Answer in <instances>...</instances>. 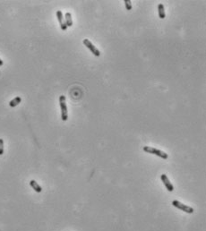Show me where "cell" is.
Segmentation results:
<instances>
[{
  "mask_svg": "<svg viewBox=\"0 0 206 231\" xmlns=\"http://www.w3.org/2000/svg\"><path fill=\"white\" fill-rule=\"evenodd\" d=\"M143 151L145 152H147V153L156 155V156H158V157H160V158H161L163 159H167L169 158V155L166 152H164V151H162L160 150L155 149L153 147H151V146H144L143 147Z\"/></svg>",
  "mask_w": 206,
  "mask_h": 231,
  "instance_id": "6da1fadb",
  "label": "cell"
},
{
  "mask_svg": "<svg viewBox=\"0 0 206 231\" xmlns=\"http://www.w3.org/2000/svg\"><path fill=\"white\" fill-rule=\"evenodd\" d=\"M59 105L61 109V118L63 121H66L68 119V111L66 102V97L64 95H61L59 97Z\"/></svg>",
  "mask_w": 206,
  "mask_h": 231,
  "instance_id": "7a4b0ae2",
  "label": "cell"
},
{
  "mask_svg": "<svg viewBox=\"0 0 206 231\" xmlns=\"http://www.w3.org/2000/svg\"><path fill=\"white\" fill-rule=\"evenodd\" d=\"M172 205H173L174 207H176V208H178V209L183 211L184 212H187V213H189V214H191V213L194 212V209H193L192 207L187 206V205H186V204L180 203L179 201L174 200V201L172 202Z\"/></svg>",
  "mask_w": 206,
  "mask_h": 231,
  "instance_id": "3957f363",
  "label": "cell"
},
{
  "mask_svg": "<svg viewBox=\"0 0 206 231\" xmlns=\"http://www.w3.org/2000/svg\"><path fill=\"white\" fill-rule=\"evenodd\" d=\"M83 42H84V45L95 57H100V56H101L100 50L91 42V40H89L88 39H84Z\"/></svg>",
  "mask_w": 206,
  "mask_h": 231,
  "instance_id": "277c9868",
  "label": "cell"
},
{
  "mask_svg": "<svg viewBox=\"0 0 206 231\" xmlns=\"http://www.w3.org/2000/svg\"><path fill=\"white\" fill-rule=\"evenodd\" d=\"M160 179H161V181L163 182V184H164V186H166V188H167L168 191H169V192H173V191H174V186H173V185L170 183V181H169V177H167V175L162 174V175L160 176Z\"/></svg>",
  "mask_w": 206,
  "mask_h": 231,
  "instance_id": "5b68a950",
  "label": "cell"
},
{
  "mask_svg": "<svg viewBox=\"0 0 206 231\" xmlns=\"http://www.w3.org/2000/svg\"><path fill=\"white\" fill-rule=\"evenodd\" d=\"M57 17L58 22H59V24H60V27H61L62 31H66L67 26L66 25V22H64V16H63L62 11H60V10L57 11Z\"/></svg>",
  "mask_w": 206,
  "mask_h": 231,
  "instance_id": "8992f818",
  "label": "cell"
},
{
  "mask_svg": "<svg viewBox=\"0 0 206 231\" xmlns=\"http://www.w3.org/2000/svg\"><path fill=\"white\" fill-rule=\"evenodd\" d=\"M30 186H31V187L35 191V192H37V193H40L41 191H42V188H41V186L35 181V180H31V182H30Z\"/></svg>",
  "mask_w": 206,
  "mask_h": 231,
  "instance_id": "52a82bcc",
  "label": "cell"
},
{
  "mask_svg": "<svg viewBox=\"0 0 206 231\" xmlns=\"http://www.w3.org/2000/svg\"><path fill=\"white\" fill-rule=\"evenodd\" d=\"M158 13H159V17L160 19H164L166 16L165 13V8H164V4H158Z\"/></svg>",
  "mask_w": 206,
  "mask_h": 231,
  "instance_id": "ba28073f",
  "label": "cell"
},
{
  "mask_svg": "<svg viewBox=\"0 0 206 231\" xmlns=\"http://www.w3.org/2000/svg\"><path fill=\"white\" fill-rule=\"evenodd\" d=\"M65 20H66V25L67 27H71L73 25V20H72V14L70 13H66L65 15Z\"/></svg>",
  "mask_w": 206,
  "mask_h": 231,
  "instance_id": "9c48e42d",
  "label": "cell"
},
{
  "mask_svg": "<svg viewBox=\"0 0 206 231\" xmlns=\"http://www.w3.org/2000/svg\"><path fill=\"white\" fill-rule=\"evenodd\" d=\"M22 101V98L21 97H15L14 99H13L10 102H9V106L11 108H14L17 105H19Z\"/></svg>",
  "mask_w": 206,
  "mask_h": 231,
  "instance_id": "30bf717a",
  "label": "cell"
},
{
  "mask_svg": "<svg viewBox=\"0 0 206 231\" xmlns=\"http://www.w3.org/2000/svg\"><path fill=\"white\" fill-rule=\"evenodd\" d=\"M124 3H125V5L126 10H128V11L132 10V7H133V6H132V2H131L130 0H125Z\"/></svg>",
  "mask_w": 206,
  "mask_h": 231,
  "instance_id": "8fae6325",
  "label": "cell"
},
{
  "mask_svg": "<svg viewBox=\"0 0 206 231\" xmlns=\"http://www.w3.org/2000/svg\"><path fill=\"white\" fill-rule=\"evenodd\" d=\"M4 153V141L3 139H0V155H3Z\"/></svg>",
  "mask_w": 206,
  "mask_h": 231,
  "instance_id": "7c38bea8",
  "label": "cell"
},
{
  "mask_svg": "<svg viewBox=\"0 0 206 231\" xmlns=\"http://www.w3.org/2000/svg\"><path fill=\"white\" fill-rule=\"evenodd\" d=\"M3 64H4V62L0 59V66H3Z\"/></svg>",
  "mask_w": 206,
  "mask_h": 231,
  "instance_id": "4fadbf2b",
  "label": "cell"
}]
</instances>
